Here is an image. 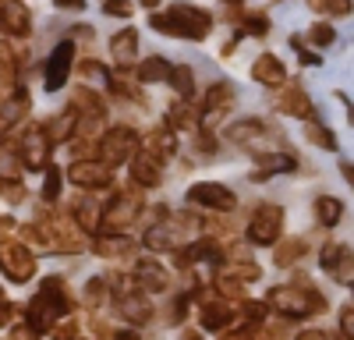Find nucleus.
Segmentation results:
<instances>
[{
    "instance_id": "obj_1",
    "label": "nucleus",
    "mask_w": 354,
    "mask_h": 340,
    "mask_svg": "<svg viewBox=\"0 0 354 340\" xmlns=\"http://www.w3.org/2000/svg\"><path fill=\"white\" fill-rule=\"evenodd\" d=\"M149 25L156 28V32H163V36L202 43L205 36L213 32V15L205 8H195V4H170L163 11H153Z\"/></svg>"
},
{
    "instance_id": "obj_2",
    "label": "nucleus",
    "mask_w": 354,
    "mask_h": 340,
    "mask_svg": "<svg viewBox=\"0 0 354 340\" xmlns=\"http://www.w3.org/2000/svg\"><path fill=\"white\" fill-rule=\"evenodd\" d=\"M71 308H75V298L68 294L64 280L61 276H46L39 294L25 308V323L32 326L36 333H46L53 323H61L64 316H71Z\"/></svg>"
},
{
    "instance_id": "obj_3",
    "label": "nucleus",
    "mask_w": 354,
    "mask_h": 340,
    "mask_svg": "<svg viewBox=\"0 0 354 340\" xmlns=\"http://www.w3.org/2000/svg\"><path fill=\"white\" fill-rule=\"evenodd\" d=\"M262 305L280 312L283 319H305V316L326 312V298L312 287V280H294V283H283V287H273Z\"/></svg>"
},
{
    "instance_id": "obj_4",
    "label": "nucleus",
    "mask_w": 354,
    "mask_h": 340,
    "mask_svg": "<svg viewBox=\"0 0 354 340\" xmlns=\"http://www.w3.org/2000/svg\"><path fill=\"white\" fill-rule=\"evenodd\" d=\"M28 238L46 245L50 252H61V255L82 252V245H85V234L64 216H39L32 227H28Z\"/></svg>"
},
{
    "instance_id": "obj_5",
    "label": "nucleus",
    "mask_w": 354,
    "mask_h": 340,
    "mask_svg": "<svg viewBox=\"0 0 354 340\" xmlns=\"http://www.w3.org/2000/svg\"><path fill=\"white\" fill-rule=\"evenodd\" d=\"M145 209V198L138 188H124V191H117L110 202L100 209V234H124L128 227L142 216Z\"/></svg>"
},
{
    "instance_id": "obj_6",
    "label": "nucleus",
    "mask_w": 354,
    "mask_h": 340,
    "mask_svg": "<svg viewBox=\"0 0 354 340\" xmlns=\"http://www.w3.org/2000/svg\"><path fill=\"white\" fill-rule=\"evenodd\" d=\"M227 138L238 142V146L248 149L252 156L273 153V149H280V142H283V135L273 131L266 121H241V124H230V128H227Z\"/></svg>"
},
{
    "instance_id": "obj_7",
    "label": "nucleus",
    "mask_w": 354,
    "mask_h": 340,
    "mask_svg": "<svg viewBox=\"0 0 354 340\" xmlns=\"http://www.w3.org/2000/svg\"><path fill=\"white\" fill-rule=\"evenodd\" d=\"M96 142H100V163H106L110 170L121 167V163H128V160L135 156V149H138V135H135L131 128H124V124L103 131Z\"/></svg>"
},
{
    "instance_id": "obj_8",
    "label": "nucleus",
    "mask_w": 354,
    "mask_h": 340,
    "mask_svg": "<svg viewBox=\"0 0 354 340\" xmlns=\"http://www.w3.org/2000/svg\"><path fill=\"white\" fill-rule=\"evenodd\" d=\"M248 241L252 245H259V248H270V245H277L280 241V234H283V209L280 206H273V202H266V206H259L255 209V216L248 220Z\"/></svg>"
},
{
    "instance_id": "obj_9",
    "label": "nucleus",
    "mask_w": 354,
    "mask_h": 340,
    "mask_svg": "<svg viewBox=\"0 0 354 340\" xmlns=\"http://www.w3.org/2000/svg\"><path fill=\"white\" fill-rule=\"evenodd\" d=\"M0 270H4L8 280L25 283V280H32V276H36V255L28 252L21 241L0 238Z\"/></svg>"
},
{
    "instance_id": "obj_10",
    "label": "nucleus",
    "mask_w": 354,
    "mask_h": 340,
    "mask_svg": "<svg viewBox=\"0 0 354 340\" xmlns=\"http://www.w3.org/2000/svg\"><path fill=\"white\" fill-rule=\"evenodd\" d=\"M188 202L202 206V209H213V213H230L238 206V195L220 181H198V185L188 188Z\"/></svg>"
},
{
    "instance_id": "obj_11",
    "label": "nucleus",
    "mask_w": 354,
    "mask_h": 340,
    "mask_svg": "<svg viewBox=\"0 0 354 340\" xmlns=\"http://www.w3.org/2000/svg\"><path fill=\"white\" fill-rule=\"evenodd\" d=\"M68 178H71V185L75 188H82V191H103V188H110V181H113V170L106 167V163H100V160H75L71 167H68Z\"/></svg>"
},
{
    "instance_id": "obj_12",
    "label": "nucleus",
    "mask_w": 354,
    "mask_h": 340,
    "mask_svg": "<svg viewBox=\"0 0 354 340\" xmlns=\"http://www.w3.org/2000/svg\"><path fill=\"white\" fill-rule=\"evenodd\" d=\"M71 64H75V43L64 39V43H57L53 53H50V61H46V93H57V89H64L68 85V75H71Z\"/></svg>"
},
{
    "instance_id": "obj_13",
    "label": "nucleus",
    "mask_w": 354,
    "mask_h": 340,
    "mask_svg": "<svg viewBox=\"0 0 354 340\" xmlns=\"http://www.w3.org/2000/svg\"><path fill=\"white\" fill-rule=\"evenodd\" d=\"M18 153H21V163L28 170H46L50 167V153H53V142L43 135V128H28L25 138H21V146H18Z\"/></svg>"
},
{
    "instance_id": "obj_14",
    "label": "nucleus",
    "mask_w": 354,
    "mask_h": 340,
    "mask_svg": "<svg viewBox=\"0 0 354 340\" xmlns=\"http://www.w3.org/2000/svg\"><path fill=\"white\" fill-rule=\"evenodd\" d=\"M131 280L138 283L145 294H160V291L170 287V273L163 270L160 259H153V255H142V259L135 263V276Z\"/></svg>"
},
{
    "instance_id": "obj_15",
    "label": "nucleus",
    "mask_w": 354,
    "mask_h": 340,
    "mask_svg": "<svg viewBox=\"0 0 354 340\" xmlns=\"http://www.w3.org/2000/svg\"><path fill=\"white\" fill-rule=\"evenodd\" d=\"M277 110H280V113H287V117H301V121L315 117V106H312L308 93L301 89L298 82H287L283 89L277 93Z\"/></svg>"
},
{
    "instance_id": "obj_16",
    "label": "nucleus",
    "mask_w": 354,
    "mask_h": 340,
    "mask_svg": "<svg viewBox=\"0 0 354 340\" xmlns=\"http://www.w3.org/2000/svg\"><path fill=\"white\" fill-rule=\"evenodd\" d=\"M234 110V89L227 82H216L209 93H205V106H202V124L213 128L220 117H227V113Z\"/></svg>"
},
{
    "instance_id": "obj_17",
    "label": "nucleus",
    "mask_w": 354,
    "mask_h": 340,
    "mask_svg": "<svg viewBox=\"0 0 354 340\" xmlns=\"http://www.w3.org/2000/svg\"><path fill=\"white\" fill-rule=\"evenodd\" d=\"M234 301H227V298H205L202 301V312H198V319H202V330H209V333H220V330H227L230 323H234Z\"/></svg>"
},
{
    "instance_id": "obj_18",
    "label": "nucleus",
    "mask_w": 354,
    "mask_h": 340,
    "mask_svg": "<svg viewBox=\"0 0 354 340\" xmlns=\"http://www.w3.org/2000/svg\"><path fill=\"white\" fill-rule=\"evenodd\" d=\"M0 32H8V36L32 32V15H28L21 0H0Z\"/></svg>"
},
{
    "instance_id": "obj_19",
    "label": "nucleus",
    "mask_w": 354,
    "mask_h": 340,
    "mask_svg": "<svg viewBox=\"0 0 354 340\" xmlns=\"http://www.w3.org/2000/svg\"><path fill=\"white\" fill-rule=\"evenodd\" d=\"M131 181L138 188H156L163 185V160H156L153 153H135L131 156Z\"/></svg>"
},
{
    "instance_id": "obj_20",
    "label": "nucleus",
    "mask_w": 354,
    "mask_h": 340,
    "mask_svg": "<svg viewBox=\"0 0 354 340\" xmlns=\"http://www.w3.org/2000/svg\"><path fill=\"white\" fill-rule=\"evenodd\" d=\"M28 106H32V100H28V93H25V89H15L8 103H0V138H4L11 128H18V124L25 121Z\"/></svg>"
},
{
    "instance_id": "obj_21",
    "label": "nucleus",
    "mask_w": 354,
    "mask_h": 340,
    "mask_svg": "<svg viewBox=\"0 0 354 340\" xmlns=\"http://www.w3.org/2000/svg\"><path fill=\"white\" fill-rule=\"evenodd\" d=\"M117 308H121V316L124 319H131V323H149L153 319V301L149 298H145V291H128V294H121V298H117Z\"/></svg>"
},
{
    "instance_id": "obj_22",
    "label": "nucleus",
    "mask_w": 354,
    "mask_h": 340,
    "mask_svg": "<svg viewBox=\"0 0 354 340\" xmlns=\"http://www.w3.org/2000/svg\"><path fill=\"white\" fill-rule=\"evenodd\" d=\"M252 78L259 85H280L287 78V68L277 53H259L255 57V64H252Z\"/></svg>"
},
{
    "instance_id": "obj_23",
    "label": "nucleus",
    "mask_w": 354,
    "mask_h": 340,
    "mask_svg": "<svg viewBox=\"0 0 354 340\" xmlns=\"http://www.w3.org/2000/svg\"><path fill=\"white\" fill-rule=\"evenodd\" d=\"M93 252L103 255V259H117V255H135L138 245L128 234H96L93 238Z\"/></svg>"
},
{
    "instance_id": "obj_24",
    "label": "nucleus",
    "mask_w": 354,
    "mask_h": 340,
    "mask_svg": "<svg viewBox=\"0 0 354 340\" xmlns=\"http://www.w3.org/2000/svg\"><path fill=\"white\" fill-rule=\"evenodd\" d=\"M110 53H113L117 68H131L135 53H138V32H135V28H121V32L110 39Z\"/></svg>"
},
{
    "instance_id": "obj_25",
    "label": "nucleus",
    "mask_w": 354,
    "mask_h": 340,
    "mask_svg": "<svg viewBox=\"0 0 354 340\" xmlns=\"http://www.w3.org/2000/svg\"><path fill=\"white\" fill-rule=\"evenodd\" d=\"M21 153H18V142L0 138V181H18L21 178Z\"/></svg>"
},
{
    "instance_id": "obj_26",
    "label": "nucleus",
    "mask_w": 354,
    "mask_h": 340,
    "mask_svg": "<svg viewBox=\"0 0 354 340\" xmlns=\"http://www.w3.org/2000/svg\"><path fill=\"white\" fill-rule=\"evenodd\" d=\"M142 149H145V153H153L156 160H170V156H174V149H177L174 131H170V128H153L149 135H145Z\"/></svg>"
},
{
    "instance_id": "obj_27",
    "label": "nucleus",
    "mask_w": 354,
    "mask_h": 340,
    "mask_svg": "<svg viewBox=\"0 0 354 340\" xmlns=\"http://www.w3.org/2000/svg\"><path fill=\"white\" fill-rule=\"evenodd\" d=\"M255 160H259V167H262V174H259V178H270V174H290V170H298V160H294L290 153H283V149L262 153V156H255Z\"/></svg>"
},
{
    "instance_id": "obj_28",
    "label": "nucleus",
    "mask_w": 354,
    "mask_h": 340,
    "mask_svg": "<svg viewBox=\"0 0 354 340\" xmlns=\"http://www.w3.org/2000/svg\"><path fill=\"white\" fill-rule=\"evenodd\" d=\"M43 135L50 142H71V135H75V110L68 106L64 113H57L53 121H46L43 124Z\"/></svg>"
},
{
    "instance_id": "obj_29",
    "label": "nucleus",
    "mask_w": 354,
    "mask_h": 340,
    "mask_svg": "<svg viewBox=\"0 0 354 340\" xmlns=\"http://www.w3.org/2000/svg\"><path fill=\"white\" fill-rule=\"evenodd\" d=\"M195 124H198V113H195V106H192L188 100H177V103L170 106L167 128H170V131H188V128H195Z\"/></svg>"
},
{
    "instance_id": "obj_30",
    "label": "nucleus",
    "mask_w": 354,
    "mask_h": 340,
    "mask_svg": "<svg viewBox=\"0 0 354 340\" xmlns=\"http://www.w3.org/2000/svg\"><path fill=\"white\" fill-rule=\"evenodd\" d=\"M340 216H344V202H340V198H333V195H319L315 198V220L322 227H337Z\"/></svg>"
},
{
    "instance_id": "obj_31",
    "label": "nucleus",
    "mask_w": 354,
    "mask_h": 340,
    "mask_svg": "<svg viewBox=\"0 0 354 340\" xmlns=\"http://www.w3.org/2000/svg\"><path fill=\"white\" fill-rule=\"evenodd\" d=\"M75 227H78V231L85 234H96L100 231V213H96V206H93V198H78V202H75Z\"/></svg>"
},
{
    "instance_id": "obj_32",
    "label": "nucleus",
    "mask_w": 354,
    "mask_h": 340,
    "mask_svg": "<svg viewBox=\"0 0 354 340\" xmlns=\"http://www.w3.org/2000/svg\"><path fill=\"white\" fill-rule=\"evenodd\" d=\"M259 266L252 263V259H227V263H220V276H230V280H241V283H248V280H259Z\"/></svg>"
},
{
    "instance_id": "obj_33",
    "label": "nucleus",
    "mask_w": 354,
    "mask_h": 340,
    "mask_svg": "<svg viewBox=\"0 0 354 340\" xmlns=\"http://www.w3.org/2000/svg\"><path fill=\"white\" fill-rule=\"evenodd\" d=\"M308 252V241L305 238H287V241H277V266H294Z\"/></svg>"
},
{
    "instance_id": "obj_34",
    "label": "nucleus",
    "mask_w": 354,
    "mask_h": 340,
    "mask_svg": "<svg viewBox=\"0 0 354 340\" xmlns=\"http://www.w3.org/2000/svg\"><path fill=\"white\" fill-rule=\"evenodd\" d=\"M170 85L177 89V96L181 100H192L195 96V71L188 68V64H177V68H170Z\"/></svg>"
},
{
    "instance_id": "obj_35",
    "label": "nucleus",
    "mask_w": 354,
    "mask_h": 340,
    "mask_svg": "<svg viewBox=\"0 0 354 340\" xmlns=\"http://www.w3.org/2000/svg\"><path fill=\"white\" fill-rule=\"evenodd\" d=\"M167 75H170V64L163 61V57H145V61L135 68V78L145 82V85H149V82H160V78H167Z\"/></svg>"
},
{
    "instance_id": "obj_36",
    "label": "nucleus",
    "mask_w": 354,
    "mask_h": 340,
    "mask_svg": "<svg viewBox=\"0 0 354 340\" xmlns=\"http://www.w3.org/2000/svg\"><path fill=\"white\" fill-rule=\"evenodd\" d=\"M82 301H85V308H106V301H110V287H106V280H103V276H93V280H88V283H85Z\"/></svg>"
},
{
    "instance_id": "obj_37",
    "label": "nucleus",
    "mask_w": 354,
    "mask_h": 340,
    "mask_svg": "<svg viewBox=\"0 0 354 340\" xmlns=\"http://www.w3.org/2000/svg\"><path fill=\"white\" fill-rule=\"evenodd\" d=\"M18 64H21V57H18V50L8 43V39H0V82H15V75H18Z\"/></svg>"
},
{
    "instance_id": "obj_38",
    "label": "nucleus",
    "mask_w": 354,
    "mask_h": 340,
    "mask_svg": "<svg viewBox=\"0 0 354 340\" xmlns=\"http://www.w3.org/2000/svg\"><path fill=\"white\" fill-rule=\"evenodd\" d=\"M305 138H308V142H315L319 149H330V153L337 149V135H333L330 128H322L315 117H308V121H305Z\"/></svg>"
},
{
    "instance_id": "obj_39",
    "label": "nucleus",
    "mask_w": 354,
    "mask_h": 340,
    "mask_svg": "<svg viewBox=\"0 0 354 340\" xmlns=\"http://www.w3.org/2000/svg\"><path fill=\"white\" fill-rule=\"evenodd\" d=\"M308 8H312L315 15L344 18V15H351V0H308Z\"/></svg>"
},
{
    "instance_id": "obj_40",
    "label": "nucleus",
    "mask_w": 354,
    "mask_h": 340,
    "mask_svg": "<svg viewBox=\"0 0 354 340\" xmlns=\"http://www.w3.org/2000/svg\"><path fill=\"white\" fill-rule=\"evenodd\" d=\"M347 252H351V245H333V241H330L326 248H322V255H319V266L326 270V273H333V266L344 259Z\"/></svg>"
},
{
    "instance_id": "obj_41",
    "label": "nucleus",
    "mask_w": 354,
    "mask_h": 340,
    "mask_svg": "<svg viewBox=\"0 0 354 340\" xmlns=\"http://www.w3.org/2000/svg\"><path fill=\"white\" fill-rule=\"evenodd\" d=\"M241 32H248V36H266V32H270V18H266V15H259V11H248L245 18H241Z\"/></svg>"
},
{
    "instance_id": "obj_42",
    "label": "nucleus",
    "mask_w": 354,
    "mask_h": 340,
    "mask_svg": "<svg viewBox=\"0 0 354 340\" xmlns=\"http://www.w3.org/2000/svg\"><path fill=\"white\" fill-rule=\"evenodd\" d=\"M308 39H312L315 46H333V43H337V28L326 25V21H319V25L308 28Z\"/></svg>"
},
{
    "instance_id": "obj_43",
    "label": "nucleus",
    "mask_w": 354,
    "mask_h": 340,
    "mask_svg": "<svg viewBox=\"0 0 354 340\" xmlns=\"http://www.w3.org/2000/svg\"><path fill=\"white\" fill-rule=\"evenodd\" d=\"M241 316H245L248 330H255V326L266 323V305H262V301H245V305H241Z\"/></svg>"
},
{
    "instance_id": "obj_44",
    "label": "nucleus",
    "mask_w": 354,
    "mask_h": 340,
    "mask_svg": "<svg viewBox=\"0 0 354 340\" xmlns=\"http://www.w3.org/2000/svg\"><path fill=\"white\" fill-rule=\"evenodd\" d=\"M61 170L57 167H50V174H46V181H43V198L46 202H57V198H61Z\"/></svg>"
},
{
    "instance_id": "obj_45",
    "label": "nucleus",
    "mask_w": 354,
    "mask_h": 340,
    "mask_svg": "<svg viewBox=\"0 0 354 340\" xmlns=\"http://www.w3.org/2000/svg\"><path fill=\"white\" fill-rule=\"evenodd\" d=\"M50 333H53L57 340H78V323H75L71 316H64L61 323H53V326H50Z\"/></svg>"
},
{
    "instance_id": "obj_46",
    "label": "nucleus",
    "mask_w": 354,
    "mask_h": 340,
    "mask_svg": "<svg viewBox=\"0 0 354 340\" xmlns=\"http://www.w3.org/2000/svg\"><path fill=\"white\" fill-rule=\"evenodd\" d=\"M351 270H354V259H351V252H347L344 259L333 266V276H337V283H340V287H351V280H354V273H351Z\"/></svg>"
},
{
    "instance_id": "obj_47",
    "label": "nucleus",
    "mask_w": 354,
    "mask_h": 340,
    "mask_svg": "<svg viewBox=\"0 0 354 340\" xmlns=\"http://www.w3.org/2000/svg\"><path fill=\"white\" fill-rule=\"evenodd\" d=\"M131 4L128 0H103V15H113V18H131Z\"/></svg>"
},
{
    "instance_id": "obj_48",
    "label": "nucleus",
    "mask_w": 354,
    "mask_h": 340,
    "mask_svg": "<svg viewBox=\"0 0 354 340\" xmlns=\"http://www.w3.org/2000/svg\"><path fill=\"white\" fill-rule=\"evenodd\" d=\"M0 191H4L8 202H21V198H25V188L18 181H0Z\"/></svg>"
},
{
    "instance_id": "obj_49",
    "label": "nucleus",
    "mask_w": 354,
    "mask_h": 340,
    "mask_svg": "<svg viewBox=\"0 0 354 340\" xmlns=\"http://www.w3.org/2000/svg\"><path fill=\"white\" fill-rule=\"evenodd\" d=\"M11 340H39V333L21 319V326H15V330H11Z\"/></svg>"
},
{
    "instance_id": "obj_50",
    "label": "nucleus",
    "mask_w": 354,
    "mask_h": 340,
    "mask_svg": "<svg viewBox=\"0 0 354 340\" xmlns=\"http://www.w3.org/2000/svg\"><path fill=\"white\" fill-rule=\"evenodd\" d=\"M351 312H354L351 305H344V308H340V337H347V340H351V326H354Z\"/></svg>"
},
{
    "instance_id": "obj_51",
    "label": "nucleus",
    "mask_w": 354,
    "mask_h": 340,
    "mask_svg": "<svg viewBox=\"0 0 354 340\" xmlns=\"http://www.w3.org/2000/svg\"><path fill=\"white\" fill-rule=\"evenodd\" d=\"M11 316H15V305L4 298V291H0V326H4V323H11Z\"/></svg>"
},
{
    "instance_id": "obj_52",
    "label": "nucleus",
    "mask_w": 354,
    "mask_h": 340,
    "mask_svg": "<svg viewBox=\"0 0 354 340\" xmlns=\"http://www.w3.org/2000/svg\"><path fill=\"white\" fill-rule=\"evenodd\" d=\"M15 227H18V223H15L11 216H0V238H8V234L15 231Z\"/></svg>"
},
{
    "instance_id": "obj_53",
    "label": "nucleus",
    "mask_w": 354,
    "mask_h": 340,
    "mask_svg": "<svg viewBox=\"0 0 354 340\" xmlns=\"http://www.w3.org/2000/svg\"><path fill=\"white\" fill-rule=\"evenodd\" d=\"M57 8H64V11H75V8H78V11H82L85 0H57Z\"/></svg>"
},
{
    "instance_id": "obj_54",
    "label": "nucleus",
    "mask_w": 354,
    "mask_h": 340,
    "mask_svg": "<svg viewBox=\"0 0 354 340\" xmlns=\"http://www.w3.org/2000/svg\"><path fill=\"white\" fill-rule=\"evenodd\" d=\"M298 340H326V333H319V330H305Z\"/></svg>"
},
{
    "instance_id": "obj_55",
    "label": "nucleus",
    "mask_w": 354,
    "mask_h": 340,
    "mask_svg": "<svg viewBox=\"0 0 354 340\" xmlns=\"http://www.w3.org/2000/svg\"><path fill=\"white\" fill-rule=\"evenodd\" d=\"M117 340H142V337H138V330H121V333H117Z\"/></svg>"
},
{
    "instance_id": "obj_56",
    "label": "nucleus",
    "mask_w": 354,
    "mask_h": 340,
    "mask_svg": "<svg viewBox=\"0 0 354 340\" xmlns=\"http://www.w3.org/2000/svg\"><path fill=\"white\" fill-rule=\"evenodd\" d=\"M223 340H248V330H245V333H227Z\"/></svg>"
},
{
    "instance_id": "obj_57",
    "label": "nucleus",
    "mask_w": 354,
    "mask_h": 340,
    "mask_svg": "<svg viewBox=\"0 0 354 340\" xmlns=\"http://www.w3.org/2000/svg\"><path fill=\"white\" fill-rule=\"evenodd\" d=\"M181 340H202V333H192V330H188V333H185Z\"/></svg>"
},
{
    "instance_id": "obj_58",
    "label": "nucleus",
    "mask_w": 354,
    "mask_h": 340,
    "mask_svg": "<svg viewBox=\"0 0 354 340\" xmlns=\"http://www.w3.org/2000/svg\"><path fill=\"white\" fill-rule=\"evenodd\" d=\"M138 4H142V8H156V4H160V0H138Z\"/></svg>"
},
{
    "instance_id": "obj_59",
    "label": "nucleus",
    "mask_w": 354,
    "mask_h": 340,
    "mask_svg": "<svg viewBox=\"0 0 354 340\" xmlns=\"http://www.w3.org/2000/svg\"><path fill=\"white\" fill-rule=\"evenodd\" d=\"M227 4H241V0H227Z\"/></svg>"
},
{
    "instance_id": "obj_60",
    "label": "nucleus",
    "mask_w": 354,
    "mask_h": 340,
    "mask_svg": "<svg viewBox=\"0 0 354 340\" xmlns=\"http://www.w3.org/2000/svg\"><path fill=\"white\" fill-rule=\"evenodd\" d=\"M337 340H347V337H337Z\"/></svg>"
}]
</instances>
